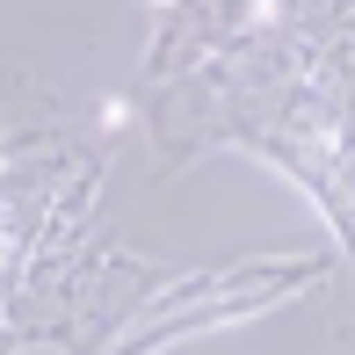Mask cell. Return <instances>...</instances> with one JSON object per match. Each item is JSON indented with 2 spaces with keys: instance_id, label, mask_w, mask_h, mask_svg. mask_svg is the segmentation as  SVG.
<instances>
[{
  "instance_id": "1",
  "label": "cell",
  "mask_w": 355,
  "mask_h": 355,
  "mask_svg": "<svg viewBox=\"0 0 355 355\" xmlns=\"http://www.w3.org/2000/svg\"><path fill=\"white\" fill-rule=\"evenodd\" d=\"M8 261H15V211L0 203V268H8Z\"/></svg>"
}]
</instances>
